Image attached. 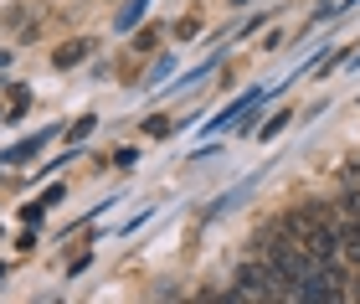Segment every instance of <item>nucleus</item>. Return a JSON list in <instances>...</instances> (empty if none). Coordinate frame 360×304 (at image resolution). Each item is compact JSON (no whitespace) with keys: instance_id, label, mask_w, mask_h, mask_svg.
Listing matches in <instances>:
<instances>
[{"instance_id":"f257e3e1","label":"nucleus","mask_w":360,"mask_h":304,"mask_svg":"<svg viewBox=\"0 0 360 304\" xmlns=\"http://www.w3.org/2000/svg\"><path fill=\"white\" fill-rule=\"evenodd\" d=\"M52 139H57V129H37V134H26L21 145H11L0 160H6V165H26V160H31V155H41L46 145H52Z\"/></svg>"},{"instance_id":"f03ea898","label":"nucleus","mask_w":360,"mask_h":304,"mask_svg":"<svg viewBox=\"0 0 360 304\" xmlns=\"http://www.w3.org/2000/svg\"><path fill=\"white\" fill-rule=\"evenodd\" d=\"M88 46H93L88 37H72V42H62V46H57V68H77V62L88 57Z\"/></svg>"},{"instance_id":"7ed1b4c3","label":"nucleus","mask_w":360,"mask_h":304,"mask_svg":"<svg viewBox=\"0 0 360 304\" xmlns=\"http://www.w3.org/2000/svg\"><path fill=\"white\" fill-rule=\"evenodd\" d=\"M340 258L360 268V222H345V237H340Z\"/></svg>"},{"instance_id":"20e7f679","label":"nucleus","mask_w":360,"mask_h":304,"mask_svg":"<svg viewBox=\"0 0 360 304\" xmlns=\"http://www.w3.org/2000/svg\"><path fill=\"white\" fill-rule=\"evenodd\" d=\"M144 11H150V0H129V6L119 11V31H134L144 21Z\"/></svg>"},{"instance_id":"39448f33","label":"nucleus","mask_w":360,"mask_h":304,"mask_svg":"<svg viewBox=\"0 0 360 304\" xmlns=\"http://www.w3.org/2000/svg\"><path fill=\"white\" fill-rule=\"evenodd\" d=\"M46 212H52V206H46V196H37V201H26V206H21V222H26V227H37Z\"/></svg>"},{"instance_id":"423d86ee","label":"nucleus","mask_w":360,"mask_h":304,"mask_svg":"<svg viewBox=\"0 0 360 304\" xmlns=\"http://www.w3.org/2000/svg\"><path fill=\"white\" fill-rule=\"evenodd\" d=\"M340 217H345V222H360V186L340 196Z\"/></svg>"},{"instance_id":"0eeeda50","label":"nucleus","mask_w":360,"mask_h":304,"mask_svg":"<svg viewBox=\"0 0 360 304\" xmlns=\"http://www.w3.org/2000/svg\"><path fill=\"white\" fill-rule=\"evenodd\" d=\"M93 129H98V119L88 114V119H77V124H72V129H68V139H72V145H83V139H88Z\"/></svg>"},{"instance_id":"6e6552de","label":"nucleus","mask_w":360,"mask_h":304,"mask_svg":"<svg viewBox=\"0 0 360 304\" xmlns=\"http://www.w3.org/2000/svg\"><path fill=\"white\" fill-rule=\"evenodd\" d=\"M113 165H119V170H134V165H139V150H134V145L113 150Z\"/></svg>"},{"instance_id":"1a4fd4ad","label":"nucleus","mask_w":360,"mask_h":304,"mask_svg":"<svg viewBox=\"0 0 360 304\" xmlns=\"http://www.w3.org/2000/svg\"><path fill=\"white\" fill-rule=\"evenodd\" d=\"M288 119H293V114H273V119L263 124V139H278V134L288 129Z\"/></svg>"},{"instance_id":"9d476101","label":"nucleus","mask_w":360,"mask_h":304,"mask_svg":"<svg viewBox=\"0 0 360 304\" xmlns=\"http://www.w3.org/2000/svg\"><path fill=\"white\" fill-rule=\"evenodd\" d=\"M88 263H93V253H83V258H72V263H68V279H77V274H88Z\"/></svg>"},{"instance_id":"9b49d317","label":"nucleus","mask_w":360,"mask_h":304,"mask_svg":"<svg viewBox=\"0 0 360 304\" xmlns=\"http://www.w3.org/2000/svg\"><path fill=\"white\" fill-rule=\"evenodd\" d=\"M144 129H150V134H170V119H165V114H155L150 124H144Z\"/></svg>"},{"instance_id":"f8f14e48","label":"nucleus","mask_w":360,"mask_h":304,"mask_svg":"<svg viewBox=\"0 0 360 304\" xmlns=\"http://www.w3.org/2000/svg\"><path fill=\"white\" fill-rule=\"evenodd\" d=\"M170 72H175V57H160L155 62V83H160V77H170Z\"/></svg>"},{"instance_id":"ddd939ff","label":"nucleus","mask_w":360,"mask_h":304,"mask_svg":"<svg viewBox=\"0 0 360 304\" xmlns=\"http://www.w3.org/2000/svg\"><path fill=\"white\" fill-rule=\"evenodd\" d=\"M355 181H360V160H355V165L345 170V186H355Z\"/></svg>"},{"instance_id":"4468645a","label":"nucleus","mask_w":360,"mask_h":304,"mask_svg":"<svg viewBox=\"0 0 360 304\" xmlns=\"http://www.w3.org/2000/svg\"><path fill=\"white\" fill-rule=\"evenodd\" d=\"M350 299H360V274H355V279H350Z\"/></svg>"},{"instance_id":"2eb2a0df","label":"nucleus","mask_w":360,"mask_h":304,"mask_svg":"<svg viewBox=\"0 0 360 304\" xmlns=\"http://www.w3.org/2000/svg\"><path fill=\"white\" fill-rule=\"evenodd\" d=\"M6 62H11V57H6V52H0V68H6Z\"/></svg>"},{"instance_id":"dca6fc26","label":"nucleus","mask_w":360,"mask_h":304,"mask_svg":"<svg viewBox=\"0 0 360 304\" xmlns=\"http://www.w3.org/2000/svg\"><path fill=\"white\" fill-rule=\"evenodd\" d=\"M0 284H6V268H0Z\"/></svg>"}]
</instances>
